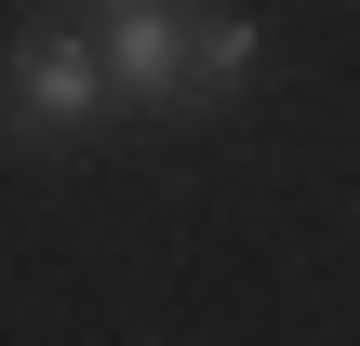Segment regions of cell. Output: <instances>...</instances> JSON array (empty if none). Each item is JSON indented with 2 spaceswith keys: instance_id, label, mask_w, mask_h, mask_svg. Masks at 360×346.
<instances>
[{
  "instance_id": "obj_3",
  "label": "cell",
  "mask_w": 360,
  "mask_h": 346,
  "mask_svg": "<svg viewBox=\"0 0 360 346\" xmlns=\"http://www.w3.org/2000/svg\"><path fill=\"white\" fill-rule=\"evenodd\" d=\"M254 80V13H187V107H227Z\"/></svg>"
},
{
  "instance_id": "obj_1",
  "label": "cell",
  "mask_w": 360,
  "mask_h": 346,
  "mask_svg": "<svg viewBox=\"0 0 360 346\" xmlns=\"http://www.w3.org/2000/svg\"><path fill=\"white\" fill-rule=\"evenodd\" d=\"M0 120H13V147H67L80 120H107L94 27H27V40L0 53Z\"/></svg>"
},
{
  "instance_id": "obj_4",
  "label": "cell",
  "mask_w": 360,
  "mask_h": 346,
  "mask_svg": "<svg viewBox=\"0 0 360 346\" xmlns=\"http://www.w3.org/2000/svg\"><path fill=\"white\" fill-rule=\"evenodd\" d=\"M80 13H94V27H107V13H120V0H80Z\"/></svg>"
},
{
  "instance_id": "obj_2",
  "label": "cell",
  "mask_w": 360,
  "mask_h": 346,
  "mask_svg": "<svg viewBox=\"0 0 360 346\" xmlns=\"http://www.w3.org/2000/svg\"><path fill=\"white\" fill-rule=\"evenodd\" d=\"M94 67H107V107L174 120V107H187V13H174V0H120V13L94 27Z\"/></svg>"
}]
</instances>
